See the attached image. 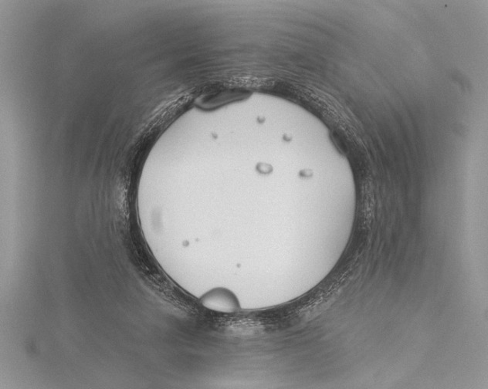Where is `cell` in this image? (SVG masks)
I'll list each match as a JSON object with an SVG mask.
<instances>
[{
  "instance_id": "1",
  "label": "cell",
  "mask_w": 488,
  "mask_h": 389,
  "mask_svg": "<svg viewBox=\"0 0 488 389\" xmlns=\"http://www.w3.org/2000/svg\"><path fill=\"white\" fill-rule=\"evenodd\" d=\"M202 303L210 310L222 313H232L238 308L237 300L234 295L223 289L210 292L204 297Z\"/></svg>"
}]
</instances>
